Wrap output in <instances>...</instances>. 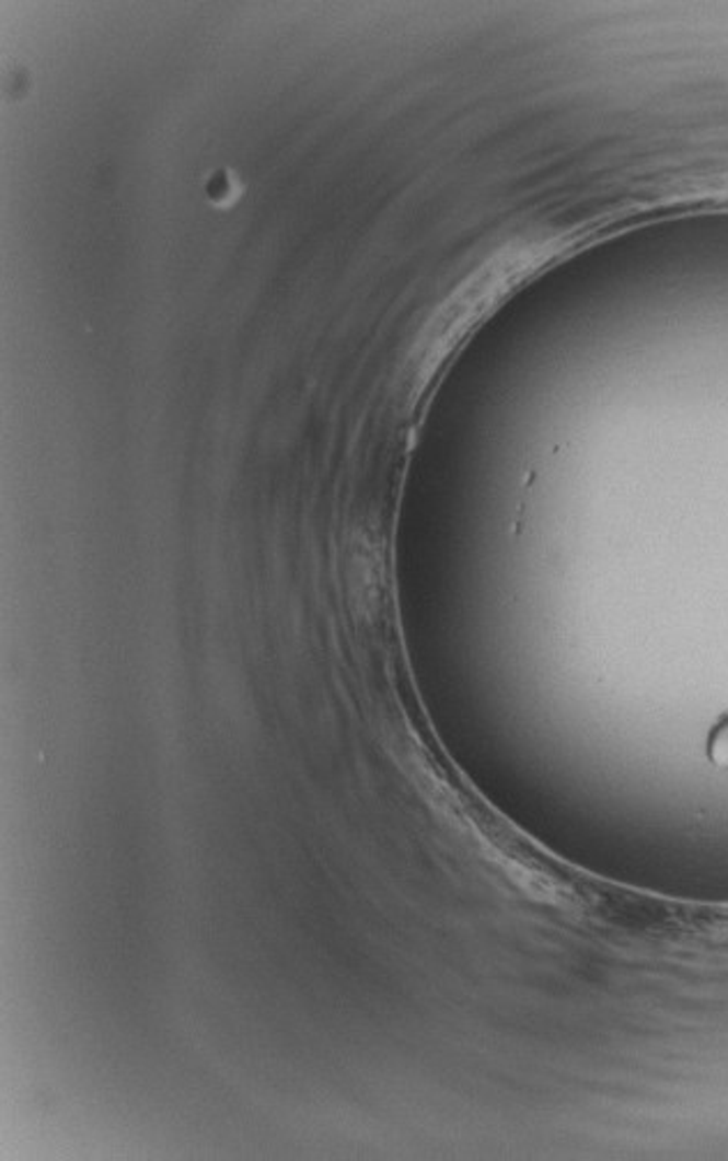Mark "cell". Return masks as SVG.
I'll return each instance as SVG.
<instances>
[{"instance_id": "6da1fadb", "label": "cell", "mask_w": 728, "mask_h": 1161, "mask_svg": "<svg viewBox=\"0 0 728 1161\" xmlns=\"http://www.w3.org/2000/svg\"><path fill=\"white\" fill-rule=\"evenodd\" d=\"M708 756L715 765L728 768V717H724L713 729L708 740Z\"/></svg>"}]
</instances>
